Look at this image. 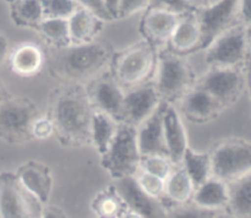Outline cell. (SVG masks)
I'll use <instances>...</instances> for the list:
<instances>
[{
  "label": "cell",
  "instance_id": "1",
  "mask_svg": "<svg viewBox=\"0 0 251 218\" xmlns=\"http://www.w3.org/2000/svg\"><path fill=\"white\" fill-rule=\"evenodd\" d=\"M93 110L88 93L77 83L71 86L54 100L51 120L55 131L68 142H86L90 140Z\"/></svg>",
  "mask_w": 251,
  "mask_h": 218
},
{
  "label": "cell",
  "instance_id": "2",
  "mask_svg": "<svg viewBox=\"0 0 251 218\" xmlns=\"http://www.w3.org/2000/svg\"><path fill=\"white\" fill-rule=\"evenodd\" d=\"M54 60V68L64 78L82 82L100 75L110 61V51L104 44L95 41L83 44H70Z\"/></svg>",
  "mask_w": 251,
  "mask_h": 218
},
{
  "label": "cell",
  "instance_id": "3",
  "mask_svg": "<svg viewBox=\"0 0 251 218\" xmlns=\"http://www.w3.org/2000/svg\"><path fill=\"white\" fill-rule=\"evenodd\" d=\"M141 158L137 146L136 126L129 122H119L114 139L102 154V166L117 180L136 175Z\"/></svg>",
  "mask_w": 251,
  "mask_h": 218
},
{
  "label": "cell",
  "instance_id": "4",
  "mask_svg": "<svg viewBox=\"0 0 251 218\" xmlns=\"http://www.w3.org/2000/svg\"><path fill=\"white\" fill-rule=\"evenodd\" d=\"M249 39L250 27L235 24L206 48V61L211 68L238 69L247 60Z\"/></svg>",
  "mask_w": 251,
  "mask_h": 218
},
{
  "label": "cell",
  "instance_id": "5",
  "mask_svg": "<svg viewBox=\"0 0 251 218\" xmlns=\"http://www.w3.org/2000/svg\"><path fill=\"white\" fill-rule=\"evenodd\" d=\"M211 176L230 184L251 170V146L243 140H230L221 144L210 156Z\"/></svg>",
  "mask_w": 251,
  "mask_h": 218
},
{
  "label": "cell",
  "instance_id": "6",
  "mask_svg": "<svg viewBox=\"0 0 251 218\" xmlns=\"http://www.w3.org/2000/svg\"><path fill=\"white\" fill-rule=\"evenodd\" d=\"M43 203L20 184L16 175L0 176V218H41Z\"/></svg>",
  "mask_w": 251,
  "mask_h": 218
},
{
  "label": "cell",
  "instance_id": "7",
  "mask_svg": "<svg viewBox=\"0 0 251 218\" xmlns=\"http://www.w3.org/2000/svg\"><path fill=\"white\" fill-rule=\"evenodd\" d=\"M38 115L27 98L5 99L0 105V139L14 144L32 139L31 125Z\"/></svg>",
  "mask_w": 251,
  "mask_h": 218
},
{
  "label": "cell",
  "instance_id": "8",
  "mask_svg": "<svg viewBox=\"0 0 251 218\" xmlns=\"http://www.w3.org/2000/svg\"><path fill=\"white\" fill-rule=\"evenodd\" d=\"M191 70L181 55L166 53L159 58L156 87L162 100L171 103L190 90Z\"/></svg>",
  "mask_w": 251,
  "mask_h": 218
},
{
  "label": "cell",
  "instance_id": "9",
  "mask_svg": "<svg viewBox=\"0 0 251 218\" xmlns=\"http://www.w3.org/2000/svg\"><path fill=\"white\" fill-rule=\"evenodd\" d=\"M238 5L239 0H221L211 6L194 11L201 33L199 50L207 48L225 31L235 24H242L238 15Z\"/></svg>",
  "mask_w": 251,
  "mask_h": 218
},
{
  "label": "cell",
  "instance_id": "10",
  "mask_svg": "<svg viewBox=\"0 0 251 218\" xmlns=\"http://www.w3.org/2000/svg\"><path fill=\"white\" fill-rule=\"evenodd\" d=\"M154 60V48L149 43L139 44L125 51L117 65L118 83L122 87L139 86L152 73Z\"/></svg>",
  "mask_w": 251,
  "mask_h": 218
},
{
  "label": "cell",
  "instance_id": "11",
  "mask_svg": "<svg viewBox=\"0 0 251 218\" xmlns=\"http://www.w3.org/2000/svg\"><path fill=\"white\" fill-rule=\"evenodd\" d=\"M196 86L207 91L225 108L232 104L242 95L245 78L238 69L211 68V70L199 80Z\"/></svg>",
  "mask_w": 251,
  "mask_h": 218
},
{
  "label": "cell",
  "instance_id": "12",
  "mask_svg": "<svg viewBox=\"0 0 251 218\" xmlns=\"http://www.w3.org/2000/svg\"><path fill=\"white\" fill-rule=\"evenodd\" d=\"M114 193L125 207L145 218H166L167 211L161 200L151 197L139 186L135 176L114 180Z\"/></svg>",
  "mask_w": 251,
  "mask_h": 218
},
{
  "label": "cell",
  "instance_id": "13",
  "mask_svg": "<svg viewBox=\"0 0 251 218\" xmlns=\"http://www.w3.org/2000/svg\"><path fill=\"white\" fill-rule=\"evenodd\" d=\"M167 102H162L159 107L136 126L137 146L142 157L145 156H166V141L163 130V112Z\"/></svg>",
  "mask_w": 251,
  "mask_h": 218
},
{
  "label": "cell",
  "instance_id": "14",
  "mask_svg": "<svg viewBox=\"0 0 251 218\" xmlns=\"http://www.w3.org/2000/svg\"><path fill=\"white\" fill-rule=\"evenodd\" d=\"M163 102L153 86H139L124 97V122L139 126Z\"/></svg>",
  "mask_w": 251,
  "mask_h": 218
},
{
  "label": "cell",
  "instance_id": "15",
  "mask_svg": "<svg viewBox=\"0 0 251 218\" xmlns=\"http://www.w3.org/2000/svg\"><path fill=\"white\" fill-rule=\"evenodd\" d=\"M125 92L118 81L100 78L93 85L90 99L100 112L105 113L118 122H124Z\"/></svg>",
  "mask_w": 251,
  "mask_h": 218
},
{
  "label": "cell",
  "instance_id": "16",
  "mask_svg": "<svg viewBox=\"0 0 251 218\" xmlns=\"http://www.w3.org/2000/svg\"><path fill=\"white\" fill-rule=\"evenodd\" d=\"M163 130L168 158L174 166H179L188 148V136L178 110L167 102L163 112Z\"/></svg>",
  "mask_w": 251,
  "mask_h": 218
},
{
  "label": "cell",
  "instance_id": "17",
  "mask_svg": "<svg viewBox=\"0 0 251 218\" xmlns=\"http://www.w3.org/2000/svg\"><path fill=\"white\" fill-rule=\"evenodd\" d=\"M181 15L158 9H149L142 19L141 31L147 43L153 48L164 46L169 42Z\"/></svg>",
  "mask_w": 251,
  "mask_h": 218
},
{
  "label": "cell",
  "instance_id": "18",
  "mask_svg": "<svg viewBox=\"0 0 251 218\" xmlns=\"http://www.w3.org/2000/svg\"><path fill=\"white\" fill-rule=\"evenodd\" d=\"M16 176L20 184L39 202L43 205L48 202L51 193V185H53L48 167L36 162H29L20 168Z\"/></svg>",
  "mask_w": 251,
  "mask_h": 218
},
{
  "label": "cell",
  "instance_id": "19",
  "mask_svg": "<svg viewBox=\"0 0 251 218\" xmlns=\"http://www.w3.org/2000/svg\"><path fill=\"white\" fill-rule=\"evenodd\" d=\"M222 105L203 88L195 86L183 96V109L186 117L194 121L202 122L215 118Z\"/></svg>",
  "mask_w": 251,
  "mask_h": 218
},
{
  "label": "cell",
  "instance_id": "20",
  "mask_svg": "<svg viewBox=\"0 0 251 218\" xmlns=\"http://www.w3.org/2000/svg\"><path fill=\"white\" fill-rule=\"evenodd\" d=\"M200 42V27H199L195 12L193 11L181 15L168 42L173 53L183 55V54L190 53V51L199 50Z\"/></svg>",
  "mask_w": 251,
  "mask_h": 218
},
{
  "label": "cell",
  "instance_id": "21",
  "mask_svg": "<svg viewBox=\"0 0 251 218\" xmlns=\"http://www.w3.org/2000/svg\"><path fill=\"white\" fill-rule=\"evenodd\" d=\"M103 21L92 12L78 6L68 19L71 44H83L92 42L100 33Z\"/></svg>",
  "mask_w": 251,
  "mask_h": 218
},
{
  "label": "cell",
  "instance_id": "22",
  "mask_svg": "<svg viewBox=\"0 0 251 218\" xmlns=\"http://www.w3.org/2000/svg\"><path fill=\"white\" fill-rule=\"evenodd\" d=\"M44 64V54L39 47L25 43L17 47L10 56V66L20 76H33L41 71Z\"/></svg>",
  "mask_w": 251,
  "mask_h": 218
},
{
  "label": "cell",
  "instance_id": "23",
  "mask_svg": "<svg viewBox=\"0 0 251 218\" xmlns=\"http://www.w3.org/2000/svg\"><path fill=\"white\" fill-rule=\"evenodd\" d=\"M191 200L200 207L220 211L228 203V185L210 176L205 183L195 189Z\"/></svg>",
  "mask_w": 251,
  "mask_h": 218
},
{
  "label": "cell",
  "instance_id": "24",
  "mask_svg": "<svg viewBox=\"0 0 251 218\" xmlns=\"http://www.w3.org/2000/svg\"><path fill=\"white\" fill-rule=\"evenodd\" d=\"M195 186L181 164L173 168L172 173L164 181V196L176 205L190 202Z\"/></svg>",
  "mask_w": 251,
  "mask_h": 218
},
{
  "label": "cell",
  "instance_id": "25",
  "mask_svg": "<svg viewBox=\"0 0 251 218\" xmlns=\"http://www.w3.org/2000/svg\"><path fill=\"white\" fill-rule=\"evenodd\" d=\"M228 185L229 213L237 218H250L251 216V174L243 176Z\"/></svg>",
  "mask_w": 251,
  "mask_h": 218
},
{
  "label": "cell",
  "instance_id": "26",
  "mask_svg": "<svg viewBox=\"0 0 251 218\" xmlns=\"http://www.w3.org/2000/svg\"><path fill=\"white\" fill-rule=\"evenodd\" d=\"M118 125L119 122L105 113L93 110L92 119H91L90 139L93 141L100 156L107 151L110 142L114 139Z\"/></svg>",
  "mask_w": 251,
  "mask_h": 218
},
{
  "label": "cell",
  "instance_id": "27",
  "mask_svg": "<svg viewBox=\"0 0 251 218\" xmlns=\"http://www.w3.org/2000/svg\"><path fill=\"white\" fill-rule=\"evenodd\" d=\"M9 5L11 20L16 26L37 29L44 20L41 0H15Z\"/></svg>",
  "mask_w": 251,
  "mask_h": 218
},
{
  "label": "cell",
  "instance_id": "28",
  "mask_svg": "<svg viewBox=\"0 0 251 218\" xmlns=\"http://www.w3.org/2000/svg\"><path fill=\"white\" fill-rule=\"evenodd\" d=\"M181 166L189 174L193 180L195 189L205 183L211 176V159L206 153L193 151L191 148H186L183 156Z\"/></svg>",
  "mask_w": 251,
  "mask_h": 218
},
{
  "label": "cell",
  "instance_id": "29",
  "mask_svg": "<svg viewBox=\"0 0 251 218\" xmlns=\"http://www.w3.org/2000/svg\"><path fill=\"white\" fill-rule=\"evenodd\" d=\"M37 31L48 43L56 48H65L71 44L68 20L46 19L38 24Z\"/></svg>",
  "mask_w": 251,
  "mask_h": 218
},
{
  "label": "cell",
  "instance_id": "30",
  "mask_svg": "<svg viewBox=\"0 0 251 218\" xmlns=\"http://www.w3.org/2000/svg\"><path fill=\"white\" fill-rule=\"evenodd\" d=\"M46 19L68 20L78 7L75 0H41Z\"/></svg>",
  "mask_w": 251,
  "mask_h": 218
},
{
  "label": "cell",
  "instance_id": "31",
  "mask_svg": "<svg viewBox=\"0 0 251 218\" xmlns=\"http://www.w3.org/2000/svg\"><path fill=\"white\" fill-rule=\"evenodd\" d=\"M173 166L171 159L166 156H145L141 158L140 169L166 181L173 170Z\"/></svg>",
  "mask_w": 251,
  "mask_h": 218
},
{
  "label": "cell",
  "instance_id": "32",
  "mask_svg": "<svg viewBox=\"0 0 251 218\" xmlns=\"http://www.w3.org/2000/svg\"><path fill=\"white\" fill-rule=\"evenodd\" d=\"M220 211L208 210V208L200 207V206L183 203L176 205L171 211H167L166 218H216Z\"/></svg>",
  "mask_w": 251,
  "mask_h": 218
},
{
  "label": "cell",
  "instance_id": "33",
  "mask_svg": "<svg viewBox=\"0 0 251 218\" xmlns=\"http://www.w3.org/2000/svg\"><path fill=\"white\" fill-rule=\"evenodd\" d=\"M123 203L117 194H104L95 201L93 210L100 218H118L123 210Z\"/></svg>",
  "mask_w": 251,
  "mask_h": 218
},
{
  "label": "cell",
  "instance_id": "34",
  "mask_svg": "<svg viewBox=\"0 0 251 218\" xmlns=\"http://www.w3.org/2000/svg\"><path fill=\"white\" fill-rule=\"evenodd\" d=\"M135 179H136L140 188H141L147 195L151 196V197L157 198V200H161V198L164 196L163 179L152 175V174L147 173V171L145 170H141V169L137 171V174L135 175Z\"/></svg>",
  "mask_w": 251,
  "mask_h": 218
},
{
  "label": "cell",
  "instance_id": "35",
  "mask_svg": "<svg viewBox=\"0 0 251 218\" xmlns=\"http://www.w3.org/2000/svg\"><path fill=\"white\" fill-rule=\"evenodd\" d=\"M147 2H149L147 9L164 10V11L173 12L176 15H184L195 11L189 4L188 0H147Z\"/></svg>",
  "mask_w": 251,
  "mask_h": 218
},
{
  "label": "cell",
  "instance_id": "36",
  "mask_svg": "<svg viewBox=\"0 0 251 218\" xmlns=\"http://www.w3.org/2000/svg\"><path fill=\"white\" fill-rule=\"evenodd\" d=\"M55 132V126L51 118L38 115L31 125V137L36 140H48Z\"/></svg>",
  "mask_w": 251,
  "mask_h": 218
},
{
  "label": "cell",
  "instance_id": "37",
  "mask_svg": "<svg viewBox=\"0 0 251 218\" xmlns=\"http://www.w3.org/2000/svg\"><path fill=\"white\" fill-rule=\"evenodd\" d=\"M75 1L77 2L78 6L92 12L95 16L102 20L103 22L113 21L112 16L109 15V12H108L107 7L104 5V0H75Z\"/></svg>",
  "mask_w": 251,
  "mask_h": 218
},
{
  "label": "cell",
  "instance_id": "38",
  "mask_svg": "<svg viewBox=\"0 0 251 218\" xmlns=\"http://www.w3.org/2000/svg\"><path fill=\"white\" fill-rule=\"evenodd\" d=\"M149 7L147 0H119L118 19H125Z\"/></svg>",
  "mask_w": 251,
  "mask_h": 218
},
{
  "label": "cell",
  "instance_id": "39",
  "mask_svg": "<svg viewBox=\"0 0 251 218\" xmlns=\"http://www.w3.org/2000/svg\"><path fill=\"white\" fill-rule=\"evenodd\" d=\"M251 7H250V0H239V5H238V15H239L240 24L244 26L250 27V20H251Z\"/></svg>",
  "mask_w": 251,
  "mask_h": 218
},
{
  "label": "cell",
  "instance_id": "40",
  "mask_svg": "<svg viewBox=\"0 0 251 218\" xmlns=\"http://www.w3.org/2000/svg\"><path fill=\"white\" fill-rule=\"evenodd\" d=\"M7 54H9V43H7V39L0 33V69L4 61L6 60Z\"/></svg>",
  "mask_w": 251,
  "mask_h": 218
},
{
  "label": "cell",
  "instance_id": "41",
  "mask_svg": "<svg viewBox=\"0 0 251 218\" xmlns=\"http://www.w3.org/2000/svg\"><path fill=\"white\" fill-rule=\"evenodd\" d=\"M188 1L194 10H199L211 6V5L216 4V2L221 1V0H188Z\"/></svg>",
  "mask_w": 251,
  "mask_h": 218
},
{
  "label": "cell",
  "instance_id": "42",
  "mask_svg": "<svg viewBox=\"0 0 251 218\" xmlns=\"http://www.w3.org/2000/svg\"><path fill=\"white\" fill-rule=\"evenodd\" d=\"M104 5L107 7L108 12L112 16L113 20L118 19V5H119V0H104Z\"/></svg>",
  "mask_w": 251,
  "mask_h": 218
},
{
  "label": "cell",
  "instance_id": "43",
  "mask_svg": "<svg viewBox=\"0 0 251 218\" xmlns=\"http://www.w3.org/2000/svg\"><path fill=\"white\" fill-rule=\"evenodd\" d=\"M118 218H145L142 217L140 213L135 212V211L130 210V208H124V210H122V212L119 213V216H118Z\"/></svg>",
  "mask_w": 251,
  "mask_h": 218
},
{
  "label": "cell",
  "instance_id": "44",
  "mask_svg": "<svg viewBox=\"0 0 251 218\" xmlns=\"http://www.w3.org/2000/svg\"><path fill=\"white\" fill-rule=\"evenodd\" d=\"M41 218H60V216L55 211H43V215Z\"/></svg>",
  "mask_w": 251,
  "mask_h": 218
},
{
  "label": "cell",
  "instance_id": "45",
  "mask_svg": "<svg viewBox=\"0 0 251 218\" xmlns=\"http://www.w3.org/2000/svg\"><path fill=\"white\" fill-rule=\"evenodd\" d=\"M5 99H7V97H6V95H5V91L2 90L1 87H0V105H1V103L4 102Z\"/></svg>",
  "mask_w": 251,
  "mask_h": 218
},
{
  "label": "cell",
  "instance_id": "46",
  "mask_svg": "<svg viewBox=\"0 0 251 218\" xmlns=\"http://www.w3.org/2000/svg\"><path fill=\"white\" fill-rule=\"evenodd\" d=\"M216 218H237V217H234V216L230 215V213H228V215H222V213L218 212L217 217H216Z\"/></svg>",
  "mask_w": 251,
  "mask_h": 218
},
{
  "label": "cell",
  "instance_id": "47",
  "mask_svg": "<svg viewBox=\"0 0 251 218\" xmlns=\"http://www.w3.org/2000/svg\"><path fill=\"white\" fill-rule=\"evenodd\" d=\"M5 2H7V4H10V2H12V1H15V0H4Z\"/></svg>",
  "mask_w": 251,
  "mask_h": 218
}]
</instances>
